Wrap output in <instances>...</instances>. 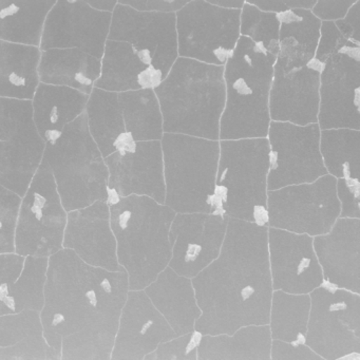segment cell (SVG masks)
Returning <instances> with one entry per match:
<instances>
[{"mask_svg": "<svg viewBox=\"0 0 360 360\" xmlns=\"http://www.w3.org/2000/svg\"><path fill=\"white\" fill-rule=\"evenodd\" d=\"M320 130H360V46L349 43L320 72Z\"/></svg>", "mask_w": 360, "mask_h": 360, "instance_id": "15", "label": "cell"}, {"mask_svg": "<svg viewBox=\"0 0 360 360\" xmlns=\"http://www.w3.org/2000/svg\"><path fill=\"white\" fill-rule=\"evenodd\" d=\"M320 153L328 174L360 180V130H321Z\"/></svg>", "mask_w": 360, "mask_h": 360, "instance_id": "38", "label": "cell"}, {"mask_svg": "<svg viewBox=\"0 0 360 360\" xmlns=\"http://www.w3.org/2000/svg\"><path fill=\"white\" fill-rule=\"evenodd\" d=\"M349 41L341 35L334 22H321L319 41L314 58L324 66L326 60L335 56Z\"/></svg>", "mask_w": 360, "mask_h": 360, "instance_id": "44", "label": "cell"}, {"mask_svg": "<svg viewBox=\"0 0 360 360\" xmlns=\"http://www.w3.org/2000/svg\"><path fill=\"white\" fill-rule=\"evenodd\" d=\"M212 214L267 226V138L219 141Z\"/></svg>", "mask_w": 360, "mask_h": 360, "instance_id": "6", "label": "cell"}, {"mask_svg": "<svg viewBox=\"0 0 360 360\" xmlns=\"http://www.w3.org/2000/svg\"><path fill=\"white\" fill-rule=\"evenodd\" d=\"M89 96L72 88L39 83L32 98L33 121L46 143L53 142L68 124L85 112Z\"/></svg>", "mask_w": 360, "mask_h": 360, "instance_id": "29", "label": "cell"}, {"mask_svg": "<svg viewBox=\"0 0 360 360\" xmlns=\"http://www.w3.org/2000/svg\"><path fill=\"white\" fill-rule=\"evenodd\" d=\"M67 214L51 168L43 158L20 202L15 229V254L49 258L60 252Z\"/></svg>", "mask_w": 360, "mask_h": 360, "instance_id": "9", "label": "cell"}, {"mask_svg": "<svg viewBox=\"0 0 360 360\" xmlns=\"http://www.w3.org/2000/svg\"><path fill=\"white\" fill-rule=\"evenodd\" d=\"M311 298L309 294H290L274 290L269 326L271 339L304 343Z\"/></svg>", "mask_w": 360, "mask_h": 360, "instance_id": "36", "label": "cell"}, {"mask_svg": "<svg viewBox=\"0 0 360 360\" xmlns=\"http://www.w3.org/2000/svg\"><path fill=\"white\" fill-rule=\"evenodd\" d=\"M269 226L229 218L218 258L191 278L201 316V335H231L246 326L269 324L273 284Z\"/></svg>", "mask_w": 360, "mask_h": 360, "instance_id": "2", "label": "cell"}, {"mask_svg": "<svg viewBox=\"0 0 360 360\" xmlns=\"http://www.w3.org/2000/svg\"><path fill=\"white\" fill-rule=\"evenodd\" d=\"M108 41L129 44L146 66H153L166 79L179 58L176 13L140 12L117 4Z\"/></svg>", "mask_w": 360, "mask_h": 360, "instance_id": "14", "label": "cell"}, {"mask_svg": "<svg viewBox=\"0 0 360 360\" xmlns=\"http://www.w3.org/2000/svg\"><path fill=\"white\" fill-rule=\"evenodd\" d=\"M280 22L279 54L274 70L288 75L307 66L317 49L321 20L311 10L292 9L277 14Z\"/></svg>", "mask_w": 360, "mask_h": 360, "instance_id": "26", "label": "cell"}, {"mask_svg": "<svg viewBox=\"0 0 360 360\" xmlns=\"http://www.w3.org/2000/svg\"><path fill=\"white\" fill-rule=\"evenodd\" d=\"M86 3L96 11L108 12V13H112L117 5V0H86Z\"/></svg>", "mask_w": 360, "mask_h": 360, "instance_id": "51", "label": "cell"}, {"mask_svg": "<svg viewBox=\"0 0 360 360\" xmlns=\"http://www.w3.org/2000/svg\"><path fill=\"white\" fill-rule=\"evenodd\" d=\"M202 335L197 330L174 337L161 342L157 349L147 354V360H195L198 359V345Z\"/></svg>", "mask_w": 360, "mask_h": 360, "instance_id": "42", "label": "cell"}, {"mask_svg": "<svg viewBox=\"0 0 360 360\" xmlns=\"http://www.w3.org/2000/svg\"><path fill=\"white\" fill-rule=\"evenodd\" d=\"M322 68L313 58L307 66L288 75L274 70L269 101L271 121L299 126L317 123Z\"/></svg>", "mask_w": 360, "mask_h": 360, "instance_id": "22", "label": "cell"}, {"mask_svg": "<svg viewBox=\"0 0 360 360\" xmlns=\"http://www.w3.org/2000/svg\"><path fill=\"white\" fill-rule=\"evenodd\" d=\"M22 198L9 189L0 191V255L15 252V229Z\"/></svg>", "mask_w": 360, "mask_h": 360, "instance_id": "41", "label": "cell"}, {"mask_svg": "<svg viewBox=\"0 0 360 360\" xmlns=\"http://www.w3.org/2000/svg\"><path fill=\"white\" fill-rule=\"evenodd\" d=\"M279 32L277 14L261 11L245 1L240 14V37H248L277 58Z\"/></svg>", "mask_w": 360, "mask_h": 360, "instance_id": "39", "label": "cell"}, {"mask_svg": "<svg viewBox=\"0 0 360 360\" xmlns=\"http://www.w3.org/2000/svg\"><path fill=\"white\" fill-rule=\"evenodd\" d=\"M111 18L83 0H58L46 18L39 50L79 49L102 60Z\"/></svg>", "mask_w": 360, "mask_h": 360, "instance_id": "16", "label": "cell"}, {"mask_svg": "<svg viewBox=\"0 0 360 360\" xmlns=\"http://www.w3.org/2000/svg\"><path fill=\"white\" fill-rule=\"evenodd\" d=\"M26 257L12 252L0 255V299L20 277Z\"/></svg>", "mask_w": 360, "mask_h": 360, "instance_id": "46", "label": "cell"}, {"mask_svg": "<svg viewBox=\"0 0 360 360\" xmlns=\"http://www.w3.org/2000/svg\"><path fill=\"white\" fill-rule=\"evenodd\" d=\"M88 129L103 158L134 142L126 131L119 96L115 92L94 88L85 109Z\"/></svg>", "mask_w": 360, "mask_h": 360, "instance_id": "32", "label": "cell"}, {"mask_svg": "<svg viewBox=\"0 0 360 360\" xmlns=\"http://www.w3.org/2000/svg\"><path fill=\"white\" fill-rule=\"evenodd\" d=\"M271 340L269 324L242 326L231 335H202L198 359L269 360Z\"/></svg>", "mask_w": 360, "mask_h": 360, "instance_id": "31", "label": "cell"}, {"mask_svg": "<svg viewBox=\"0 0 360 360\" xmlns=\"http://www.w3.org/2000/svg\"><path fill=\"white\" fill-rule=\"evenodd\" d=\"M56 0H0V41L39 48Z\"/></svg>", "mask_w": 360, "mask_h": 360, "instance_id": "34", "label": "cell"}, {"mask_svg": "<svg viewBox=\"0 0 360 360\" xmlns=\"http://www.w3.org/2000/svg\"><path fill=\"white\" fill-rule=\"evenodd\" d=\"M104 160L109 172V191L120 198L145 195L165 203L161 141L132 142Z\"/></svg>", "mask_w": 360, "mask_h": 360, "instance_id": "18", "label": "cell"}, {"mask_svg": "<svg viewBox=\"0 0 360 360\" xmlns=\"http://www.w3.org/2000/svg\"><path fill=\"white\" fill-rule=\"evenodd\" d=\"M276 58L262 46L240 37L224 66L226 98L219 141L267 138Z\"/></svg>", "mask_w": 360, "mask_h": 360, "instance_id": "5", "label": "cell"}, {"mask_svg": "<svg viewBox=\"0 0 360 360\" xmlns=\"http://www.w3.org/2000/svg\"><path fill=\"white\" fill-rule=\"evenodd\" d=\"M144 290L176 337L195 330V321L202 311L191 278L178 275L167 266Z\"/></svg>", "mask_w": 360, "mask_h": 360, "instance_id": "25", "label": "cell"}, {"mask_svg": "<svg viewBox=\"0 0 360 360\" xmlns=\"http://www.w3.org/2000/svg\"><path fill=\"white\" fill-rule=\"evenodd\" d=\"M309 295L305 345L322 359L360 354V294L321 284Z\"/></svg>", "mask_w": 360, "mask_h": 360, "instance_id": "10", "label": "cell"}, {"mask_svg": "<svg viewBox=\"0 0 360 360\" xmlns=\"http://www.w3.org/2000/svg\"><path fill=\"white\" fill-rule=\"evenodd\" d=\"M336 183L328 174L311 183L267 191V226L313 238L328 233L340 214Z\"/></svg>", "mask_w": 360, "mask_h": 360, "instance_id": "11", "label": "cell"}, {"mask_svg": "<svg viewBox=\"0 0 360 360\" xmlns=\"http://www.w3.org/2000/svg\"><path fill=\"white\" fill-rule=\"evenodd\" d=\"M101 75L94 88L105 91H134L159 87L165 79L160 71L140 60L136 48L123 41H108L101 60Z\"/></svg>", "mask_w": 360, "mask_h": 360, "instance_id": "24", "label": "cell"}, {"mask_svg": "<svg viewBox=\"0 0 360 360\" xmlns=\"http://www.w3.org/2000/svg\"><path fill=\"white\" fill-rule=\"evenodd\" d=\"M210 5L226 10H242L245 0H207Z\"/></svg>", "mask_w": 360, "mask_h": 360, "instance_id": "52", "label": "cell"}, {"mask_svg": "<svg viewBox=\"0 0 360 360\" xmlns=\"http://www.w3.org/2000/svg\"><path fill=\"white\" fill-rule=\"evenodd\" d=\"M165 205L176 214H212L218 172L219 141L164 134Z\"/></svg>", "mask_w": 360, "mask_h": 360, "instance_id": "8", "label": "cell"}, {"mask_svg": "<svg viewBox=\"0 0 360 360\" xmlns=\"http://www.w3.org/2000/svg\"><path fill=\"white\" fill-rule=\"evenodd\" d=\"M4 146H5V142L0 141V161H1V157H3ZM4 188H5V187L0 185V191H3Z\"/></svg>", "mask_w": 360, "mask_h": 360, "instance_id": "53", "label": "cell"}, {"mask_svg": "<svg viewBox=\"0 0 360 360\" xmlns=\"http://www.w3.org/2000/svg\"><path fill=\"white\" fill-rule=\"evenodd\" d=\"M320 131L318 123L271 122L267 191L311 183L328 174L320 153Z\"/></svg>", "mask_w": 360, "mask_h": 360, "instance_id": "13", "label": "cell"}, {"mask_svg": "<svg viewBox=\"0 0 360 360\" xmlns=\"http://www.w3.org/2000/svg\"><path fill=\"white\" fill-rule=\"evenodd\" d=\"M174 337V330L145 290H129L120 317L111 359H144L160 343Z\"/></svg>", "mask_w": 360, "mask_h": 360, "instance_id": "20", "label": "cell"}, {"mask_svg": "<svg viewBox=\"0 0 360 360\" xmlns=\"http://www.w3.org/2000/svg\"><path fill=\"white\" fill-rule=\"evenodd\" d=\"M189 0H119L120 5L128 6L140 12L176 13Z\"/></svg>", "mask_w": 360, "mask_h": 360, "instance_id": "48", "label": "cell"}, {"mask_svg": "<svg viewBox=\"0 0 360 360\" xmlns=\"http://www.w3.org/2000/svg\"><path fill=\"white\" fill-rule=\"evenodd\" d=\"M271 359L274 360H321L311 347L305 343L286 342L273 339L271 340Z\"/></svg>", "mask_w": 360, "mask_h": 360, "instance_id": "45", "label": "cell"}, {"mask_svg": "<svg viewBox=\"0 0 360 360\" xmlns=\"http://www.w3.org/2000/svg\"><path fill=\"white\" fill-rule=\"evenodd\" d=\"M269 259L274 290L309 294L323 284L313 237L269 227Z\"/></svg>", "mask_w": 360, "mask_h": 360, "instance_id": "19", "label": "cell"}, {"mask_svg": "<svg viewBox=\"0 0 360 360\" xmlns=\"http://www.w3.org/2000/svg\"><path fill=\"white\" fill-rule=\"evenodd\" d=\"M259 10L269 13H282L292 9L311 10L317 0H245Z\"/></svg>", "mask_w": 360, "mask_h": 360, "instance_id": "49", "label": "cell"}, {"mask_svg": "<svg viewBox=\"0 0 360 360\" xmlns=\"http://www.w3.org/2000/svg\"><path fill=\"white\" fill-rule=\"evenodd\" d=\"M324 281L360 294V219L338 218L332 229L313 238Z\"/></svg>", "mask_w": 360, "mask_h": 360, "instance_id": "23", "label": "cell"}, {"mask_svg": "<svg viewBox=\"0 0 360 360\" xmlns=\"http://www.w3.org/2000/svg\"><path fill=\"white\" fill-rule=\"evenodd\" d=\"M128 292L125 269L92 266L69 248L52 255L41 311L48 345L60 359H111Z\"/></svg>", "mask_w": 360, "mask_h": 360, "instance_id": "1", "label": "cell"}, {"mask_svg": "<svg viewBox=\"0 0 360 360\" xmlns=\"http://www.w3.org/2000/svg\"><path fill=\"white\" fill-rule=\"evenodd\" d=\"M107 202L117 261L127 271L129 290H144L172 259L169 231L176 212L151 198H120L109 189Z\"/></svg>", "mask_w": 360, "mask_h": 360, "instance_id": "3", "label": "cell"}, {"mask_svg": "<svg viewBox=\"0 0 360 360\" xmlns=\"http://www.w3.org/2000/svg\"><path fill=\"white\" fill-rule=\"evenodd\" d=\"M63 248L72 250L84 262L109 271L124 269L119 264L117 241L110 226L107 200L67 214Z\"/></svg>", "mask_w": 360, "mask_h": 360, "instance_id": "21", "label": "cell"}, {"mask_svg": "<svg viewBox=\"0 0 360 360\" xmlns=\"http://www.w3.org/2000/svg\"><path fill=\"white\" fill-rule=\"evenodd\" d=\"M101 60L79 49L41 51L39 83L72 88L90 96L101 75Z\"/></svg>", "mask_w": 360, "mask_h": 360, "instance_id": "30", "label": "cell"}, {"mask_svg": "<svg viewBox=\"0 0 360 360\" xmlns=\"http://www.w3.org/2000/svg\"><path fill=\"white\" fill-rule=\"evenodd\" d=\"M41 54L37 47L0 41V98L32 101Z\"/></svg>", "mask_w": 360, "mask_h": 360, "instance_id": "33", "label": "cell"}, {"mask_svg": "<svg viewBox=\"0 0 360 360\" xmlns=\"http://www.w3.org/2000/svg\"><path fill=\"white\" fill-rule=\"evenodd\" d=\"M241 10L189 0L176 12L179 58L224 67L240 39Z\"/></svg>", "mask_w": 360, "mask_h": 360, "instance_id": "12", "label": "cell"}, {"mask_svg": "<svg viewBox=\"0 0 360 360\" xmlns=\"http://www.w3.org/2000/svg\"><path fill=\"white\" fill-rule=\"evenodd\" d=\"M229 218L226 214H176L169 231L168 266L178 275L195 277L218 258Z\"/></svg>", "mask_w": 360, "mask_h": 360, "instance_id": "17", "label": "cell"}, {"mask_svg": "<svg viewBox=\"0 0 360 360\" xmlns=\"http://www.w3.org/2000/svg\"><path fill=\"white\" fill-rule=\"evenodd\" d=\"M356 0H318L311 10L321 22H337L347 15Z\"/></svg>", "mask_w": 360, "mask_h": 360, "instance_id": "47", "label": "cell"}, {"mask_svg": "<svg viewBox=\"0 0 360 360\" xmlns=\"http://www.w3.org/2000/svg\"><path fill=\"white\" fill-rule=\"evenodd\" d=\"M336 193L340 202L339 218L360 219L359 180L337 179Z\"/></svg>", "mask_w": 360, "mask_h": 360, "instance_id": "43", "label": "cell"}, {"mask_svg": "<svg viewBox=\"0 0 360 360\" xmlns=\"http://www.w3.org/2000/svg\"><path fill=\"white\" fill-rule=\"evenodd\" d=\"M46 142L39 136L34 121L22 126L5 142L0 161V185L24 197L37 174L45 153Z\"/></svg>", "mask_w": 360, "mask_h": 360, "instance_id": "27", "label": "cell"}, {"mask_svg": "<svg viewBox=\"0 0 360 360\" xmlns=\"http://www.w3.org/2000/svg\"><path fill=\"white\" fill-rule=\"evenodd\" d=\"M60 359L44 337L41 311L0 316V360Z\"/></svg>", "mask_w": 360, "mask_h": 360, "instance_id": "28", "label": "cell"}, {"mask_svg": "<svg viewBox=\"0 0 360 360\" xmlns=\"http://www.w3.org/2000/svg\"><path fill=\"white\" fill-rule=\"evenodd\" d=\"M155 94L164 134L219 141L226 98L224 67L178 58Z\"/></svg>", "mask_w": 360, "mask_h": 360, "instance_id": "4", "label": "cell"}, {"mask_svg": "<svg viewBox=\"0 0 360 360\" xmlns=\"http://www.w3.org/2000/svg\"><path fill=\"white\" fill-rule=\"evenodd\" d=\"M48 260V257H26L20 277L0 299V316L20 313L24 309L41 311L45 302Z\"/></svg>", "mask_w": 360, "mask_h": 360, "instance_id": "37", "label": "cell"}, {"mask_svg": "<svg viewBox=\"0 0 360 360\" xmlns=\"http://www.w3.org/2000/svg\"><path fill=\"white\" fill-rule=\"evenodd\" d=\"M126 131L134 142L161 141L163 115L155 90L140 89L117 94Z\"/></svg>", "mask_w": 360, "mask_h": 360, "instance_id": "35", "label": "cell"}, {"mask_svg": "<svg viewBox=\"0 0 360 360\" xmlns=\"http://www.w3.org/2000/svg\"><path fill=\"white\" fill-rule=\"evenodd\" d=\"M334 24L345 39L360 46V0H356L347 15Z\"/></svg>", "mask_w": 360, "mask_h": 360, "instance_id": "50", "label": "cell"}, {"mask_svg": "<svg viewBox=\"0 0 360 360\" xmlns=\"http://www.w3.org/2000/svg\"><path fill=\"white\" fill-rule=\"evenodd\" d=\"M44 159L67 212L108 198V168L88 129L86 112L68 124L56 141L46 143Z\"/></svg>", "mask_w": 360, "mask_h": 360, "instance_id": "7", "label": "cell"}, {"mask_svg": "<svg viewBox=\"0 0 360 360\" xmlns=\"http://www.w3.org/2000/svg\"><path fill=\"white\" fill-rule=\"evenodd\" d=\"M33 121L32 101L0 98V141L8 142Z\"/></svg>", "mask_w": 360, "mask_h": 360, "instance_id": "40", "label": "cell"}]
</instances>
